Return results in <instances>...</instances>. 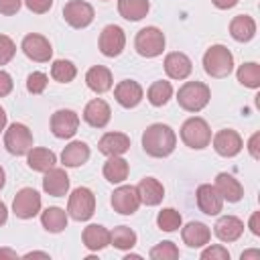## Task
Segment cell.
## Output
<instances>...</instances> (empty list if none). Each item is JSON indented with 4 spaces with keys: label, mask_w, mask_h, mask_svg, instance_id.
<instances>
[{
    "label": "cell",
    "mask_w": 260,
    "mask_h": 260,
    "mask_svg": "<svg viewBox=\"0 0 260 260\" xmlns=\"http://www.w3.org/2000/svg\"><path fill=\"white\" fill-rule=\"evenodd\" d=\"M177 144V136L175 130L169 124H150L144 132H142V148L146 154L154 156V158H165L175 150Z\"/></svg>",
    "instance_id": "cell-1"
},
{
    "label": "cell",
    "mask_w": 260,
    "mask_h": 260,
    "mask_svg": "<svg viewBox=\"0 0 260 260\" xmlns=\"http://www.w3.org/2000/svg\"><path fill=\"white\" fill-rule=\"evenodd\" d=\"M211 100V89L203 81H185L177 91V102L187 112H201Z\"/></svg>",
    "instance_id": "cell-2"
},
{
    "label": "cell",
    "mask_w": 260,
    "mask_h": 260,
    "mask_svg": "<svg viewBox=\"0 0 260 260\" xmlns=\"http://www.w3.org/2000/svg\"><path fill=\"white\" fill-rule=\"evenodd\" d=\"M203 69L207 75L221 79L234 69V55L225 45H211L203 55Z\"/></svg>",
    "instance_id": "cell-3"
},
{
    "label": "cell",
    "mask_w": 260,
    "mask_h": 260,
    "mask_svg": "<svg viewBox=\"0 0 260 260\" xmlns=\"http://www.w3.org/2000/svg\"><path fill=\"white\" fill-rule=\"evenodd\" d=\"M181 140L193 150H203L211 142V128L199 116L187 118L181 126Z\"/></svg>",
    "instance_id": "cell-4"
},
{
    "label": "cell",
    "mask_w": 260,
    "mask_h": 260,
    "mask_svg": "<svg viewBox=\"0 0 260 260\" xmlns=\"http://www.w3.org/2000/svg\"><path fill=\"white\" fill-rule=\"evenodd\" d=\"M95 211V195L87 187H77L71 191L67 201V215L75 221H87Z\"/></svg>",
    "instance_id": "cell-5"
},
{
    "label": "cell",
    "mask_w": 260,
    "mask_h": 260,
    "mask_svg": "<svg viewBox=\"0 0 260 260\" xmlns=\"http://www.w3.org/2000/svg\"><path fill=\"white\" fill-rule=\"evenodd\" d=\"M134 49L140 57H146V59L158 57L165 51V32L156 26L140 28L134 39Z\"/></svg>",
    "instance_id": "cell-6"
},
{
    "label": "cell",
    "mask_w": 260,
    "mask_h": 260,
    "mask_svg": "<svg viewBox=\"0 0 260 260\" xmlns=\"http://www.w3.org/2000/svg\"><path fill=\"white\" fill-rule=\"evenodd\" d=\"M4 146L10 154L22 156L32 148V132L28 130V126H24L20 122H14L4 132Z\"/></svg>",
    "instance_id": "cell-7"
},
{
    "label": "cell",
    "mask_w": 260,
    "mask_h": 260,
    "mask_svg": "<svg viewBox=\"0 0 260 260\" xmlns=\"http://www.w3.org/2000/svg\"><path fill=\"white\" fill-rule=\"evenodd\" d=\"M93 6L85 0H69L63 6V18L73 28H85L93 22Z\"/></svg>",
    "instance_id": "cell-8"
},
{
    "label": "cell",
    "mask_w": 260,
    "mask_h": 260,
    "mask_svg": "<svg viewBox=\"0 0 260 260\" xmlns=\"http://www.w3.org/2000/svg\"><path fill=\"white\" fill-rule=\"evenodd\" d=\"M12 211L20 219H32L41 211V195L32 187H22L12 201Z\"/></svg>",
    "instance_id": "cell-9"
},
{
    "label": "cell",
    "mask_w": 260,
    "mask_h": 260,
    "mask_svg": "<svg viewBox=\"0 0 260 260\" xmlns=\"http://www.w3.org/2000/svg\"><path fill=\"white\" fill-rule=\"evenodd\" d=\"M98 47L102 51V55L106 57H118L124 47H126V35L118 24H108L102 28L100 39H98Z\"/></svg>",
    "instance_id": "cell-10"
},
{
    "label": "cell",
    "mask_w": 260,
    "mask_h": 260,
    "mask_svg": "<svg viewBox=\"0 0 260 260\" xmlns=\"http://www.w3.org/2000/svg\"><path fill=\"white\" fill-rule=\"evenodd\" d=\"M22 53L30 59V61H37V63H47L51 57H53V47L49 43L47 37L39 35V32H30L22 39V45H20Z\"/></svg>",
    "instance_id": "cell-11"
},
{
    "label": "cell",
    "mask_w": 260,
    "mask_h": 260,
    "mask_svg": "<svg viewBox=\"0 0 260 260\" xmlns=\"http://www.w3.org/2000/svg\"><path fill=\"white\" fill-rule=\"evenodd\" d=\"M114 211L122 213V215H132L134 211H138L140 207V195L138 189L134 185H122L118 189H114L112 199H110Z\"/></svg>",
    "instance_id": "cell-12"
},
{
    "label": "cell",
    "mask_w": 260,
    "mask_h": 260,
    "mask_svg": "<svg viewBox=\"0 0 260 260\" xmlns=\"http://www.w3.org/2000/svg\"><path fill=\"white\" fill-rule=\"evenodd\" d=\"M213 142V148L219 156H225V158H232L236 154H240V150L244 148V140L242 136L232 130V128H223L219 132H215V136L211 138Z\"/></svg>",
    "instance_id": "cell-13"
},
{
    "label": "cell",
    "mask_w": 260,
    "mask_h": 260,
    "mask_svg": "<svg viewBox=\"0 0 260 260\" xmlns=\"http://www.w3.org/2000/svg\"><path fill=\"white\" fill-rule=\"evenodd\" d=\"M79 128V116L73 112V110H57L53 116H51V132L57 136V138H71L75 136Z\"/></svg>",
    "instance_id": "cell-14"
},
{
    "label": "cell",
    "mask_w": 260,
    "mask_h": 260,
    "mask_svg": "<svg viewBox=\"0 0 260 260\" xmlns=\"http://www.w3.org/2000/svg\"><path fill=\"white\" fill-rule=\"evenodd\" d=\"M114 98L116 102L122 106V108H136L142 98H144V91H142V85L134 79H122L116 87H114Z\"/></svg>",
    "instance_id": "cell-15"
},
{
    "label": "cell",
    "mask_w": 260,
    "mask_h": 260,
    "mask_svg": "<svg viewBox=\"0 0 260 260\" xmlns=\"http://www.w3.org/2000/svg\"><path fill=\"white\" fill-rule=\"evenodd\" d=\"M195 197H197V207L199 211H203L205 215H217L221 209H223V199L221 195L217 193V189L209 183H203L197 187L195 191Z\"/></svg>",
    "instance_id": "cell-16"
},
{
    "label": "cell",
    "mask_w": 260,
    "mask_h": 260,
    "mask_svg": "<svg viewBox=\"0 0 260 260\" xmlns=\"http://www.w3.org/2000/svg\"><path fill=\"white\" fill-rule=\"evenodd\" d=\"M110 118H112V110H110L108 102H104L102 98H95V100L87 102L85 108H83V120L91 128H106Z\"/></svg>",
    "instance_id": "cell-17"
},
{
    "label": "cell",
    "mask_w": 260,
    "mask_h": 260,
    "mask_svg": "<svg viewBox=\"0 0 260 260\" xmlns=\"http://www.w3.org/2000/svg\"><path fill=\"white\" fill-rule=\"evenodd\" d=\"M98 148L106 156H122L130 150V136H126L124 132H106L100 138Z\"/></svg>",
    "instance_id": "cell-18"
},
{
    "label": "cell",
    "mask_w": 260,
    "mask_h": 260,
    "mask_svg": "<svg viewBox=\"0 0 260 260\" xmlns=\"http://www.w3.org/2000/svg\"><path fill=\"white\" fill-rule=\"evenodd\" d=\"M213 187L217 189V193L221 195V199L228 201V203H238V201L244 197V187H242V183H240L234 175H230V173H217Z\"/></svg>",
    "instance_id": "cell-19"
},
{
    "label": "cell",
    "mask_w": 260,
    "mask_h": 260,
    "mask_svg": "<svg viewBox=\"0 0 260 260\" xmlns=\"http://www.w3.org/2000/svg\"><path fill=\"white\" fill-rule=\"evenodd\" d=\"M165 71L171 79H187L193 71V63L185 53L173 51L165 57Z\"/></svg>",
    "instance_id": "cell-20"
},
{
    "label": "cell",
    "mask_w": 260,
    "mask_h": 260,
    "mask_svg": "<svg viewBox=\"0 0 260 260\" xmlns=\"http://www.w3.org/2000/svg\"><path fill=\"white\" fill-rule=\"evenodd\" d=\"M43 191L53 195V197H65L69 191V177L65 169H49L43 177Z\"/></svg>",
    "instance_id": "cell-21"
},
{
    "label": "cell",
    "mask_w": 260,
    "mask_h": 260,
    "mask_svg": "<svg viewBox=\"0 0 260 260\" xmlns=\"http://www.w3.org/2000/svg\"><path fill=\"white\" fill-rule=\"evenodd\" d=\"M213 232L221 242H236L244 234V221L236 215H221L215 221Z\"/></svg>",
    "instance_id": "cell-22"
},
{
    "label": "cell",
    "mask_w": 260,
    "mask_h": 260,
    "mask_svg": "<svg viewBox=\"0 0 260 260\" xmlns=\"http://www.w3.org/2000/svg\"><path fill=\"white\" fill-rule=\"evenodd\" d=\"M136 189H138V195H140V203H144V205H148V207L158 205V203L162 201V197H165V187H162V183H160L158 179H154V177H144V179L136 185Z\"/></svg>",
    "instance_id": "cell-23"
},
{
    "label": "cell",
    "mask_w": 260,
    "mask_h": 260,
    "mask_svg": "<svg viewBox=\"0 0 260 260\" xmlns=\"http://www.w3.org/2000/svg\"><path fill=\"white\" fill-rule=\"evenodd\" d=\"M181 238L189 248H203L211 240V230L201 221H189L181 230Z\"/></svg>",
    "instance_id": "cell-24"
},
{
    "label": "cell",
    "mask_w": 260,
    "mask_h": 260,
    "mask_svg": "<svg viewBox=\"0 0 260 260\" xmlns=\"http://www.w3.org/2000/svg\"><path fill=\"white\" fill-rule=\"evenodd\" d=\"M85 83L93 93H106L108 89H112V71L104 65H93L87 69L85 73Z\"/></svg>",
    "instance_id": "cell-25"
},
{
    "label": "cell",
    "mask_w": 260,
    "mask_h": 260,
    "mask_svg": "<svg viewBox=\"0 0 260 260\" xmlns=\"http://www.w3.org/2000/svg\"><path fill=\"white\" fill-rule=\"evenodd\" d=\"M81 240H83V246L91 252L104 250L110 244V230L100 223H89L87 228H83Z\"/></svg>",
    "instance_id": "cell-26"
},
{
    "label": "cell",
    "mask_w": 260,
    "mask_h": 260,
    "mask_svg": "<svg viewBox=\"0 0 260 260\" xmlns=\"http://www.w3.org/2000/svg\"><path fill=\"white\" fill-rule=\"evenodd\" d=\"M230 35L238 43H248L256 35V20L248 14H238L230 22Z\"/></svg>",
    "instance_id": "cell-27"
},
{
    "label": "cell",
    "mask_w": 260,
    "mask_h": 260,
    "mask_svg": "<svg viewBox=\"0 0 260 260\" xmlns=\"http://www.w3.org/2000/svg\"><path fill=\"white\" fill-rule=\"evenodd\" d=\"M87 158H89V146L81 140L69 142L61 152V162L65 167H81L87 162Z\"/></svg>",
    "instance_id": "cell-28"
},
{
    "label": "cell",
    "mask_w": 260,
    "mask_h": 260,
    "mask_svg": "<svg viewBox=\"0 0 260 260\" xmlns=\"http://www.w3.org/2000/svg\"><path fill=\"white\" fill-rule=\"evenodd\" d=\"M57 162V156L53 150L49 148H30L26 152V165L28 169L32 171H39V173H47L49 169H53Z\"/></svg>",
    "instance_id": "cell-29"
},
{
    "label": "cell",
    "mask_w": 260,
    "mask_h": 260,
    "mask_svg": "<svg viewBox=\"0 0 260 260\" xmlns=\"http://www.w3.org/2000/svg\"><path fill=\"white\" fill-rule=\"evenodd\" d=\"M128 173H130L128 160L122 158V156H110L104 162V177H106V181H110L114 185L124 183L128 179Z\"/></svg>",
    "instance_id": "cell-30"
},
{
    "label": "cell",
    "mask_w": 260,
    "mask_h": 260,
    "mask_svg": "<svg viewBox=\"0 0 260 260\" xmlns=\"http://www.w3.org/2000/svg\"><path fill=\"white\" fill-rule=\"evenodd\" d=\"M67 211L61 209V207H47L43 213H41V223L43 228L49 232V234H59L67 228Z\"/></svg>",
    "instance_id": "cell-31"
},
{
    "label": "cell",
    "mask_w": 260,
    "mask_h": 260,
    "mask_svg": "<svg viewBox=\"0 0 260 260\" xmlns=\"http://www.w3.org/2000/svg\"><path fill=\"white\" fill-rule=\"evenodd\" d=\"M150 10V2L148 0H118V12L122 18L136 22L142 20Z\"/></svg>",
    "instance_id": "cell-32"
},
{
    "label": "cell",
    "mask_w": 260,
    "mask_h": 260,
    "mask_svg": "<svg viewBox=\"0 0 260 260\" xmlns=\"http://www.w3.org/2000/svg\"><path fill=\"white\" fill-rule=\"evenodd\" d=\"M146 98H148V102H150L154 108L165 106V104L173 98V85H171V81H165V79L154 81V83L148 87Z\"/></svg>",
    "instance_id": "cell-33"
},
{
    "label": "cell",
    "mask_w": 260,
    "mask_h": 260,
    "mask_svg": "<svg viewBox=\"0 0 260 260\" xmlns=\"http://www.w3.org/2000/svg\"><path fill=\"white\" fill-rule=\"evenodd\" d=\"M136 240H138L136 232L130 230L128 225H118V228H114L110 232V244L114 248H118V250H130V248H134L136 246Z\"/></svg>",
    "instance_id": "cell-34"
},
{
    "label": "cell",
    "mask_w": 260,
    "mask_h": 260,
    "mask_svg": "<svg viewBox=\"0 0 260 260\" xmlns=\"http://www.w3.org/2000/svg\"><path fill=\"white\" fill-rule=\"evenodd\" d=\"M238 81L244 85V87H250V89H256L260 87V65L254 63V61H248V63H242L238 67Z\"/></svg>",
    "instance_id": "cell-35"
},
{
    "label": "cell",
    "mask_w": 260,
    "mask_h": 260,
    "mask_svg": "<svg viewBox=\"0 0 260 260\" xmlns=\"http://www.w3.org/2000/svg\"><path fill=\"white\" fill-rule=\"evenodd\" d=\"M75 75H77V67H75L71 61H67V59H57V61H53V65H51V77H53L55 81H59V83H69V81L75 79Z\"/></svg>",
    "instance_id": "cell-36"
},
{
    "label": "cell",
    "mask_w": 260,
    "mask_h": 260,
    "mask_svg": "<svg viewBox=\"0 0 260 260\" xmlns=\"http://www.w3.org/2000/svg\"><path fill=\"white\" fill-rule=\"evenodd\" d=\"M181 223H183V217H181V213H179L177 209H173V207H165V209H160L158 215H156V225H158L162 232H177V230L181 228Z\"/></svg>",
    "instance_id": "cell-37"
},
{
    "label": "cell",
    "mask_w": 260,
    "mask_h": 260,
    "mask_svg": "<svg viewBox=\"0 0 260 260\" xmlns=\"http://www.w3.org/2000/svg\"><path fill=\"white\" fill-rule=\"evenodd\" d=\"M148 256L152 260H175V258H179V248L173 242L167 240V242H160V244L152 246Z\"/></svg>",
    "instance_id": "cell-38"
},
{
    "label": "cell",
    "mask_w": 260,
    "mask_h": 260,
    "mask_svg": "<svg viewBox=\"0 0 260 260\" xmlns=\"http://www.w3.org/2000/svg\"><path fill=\"white\" fill-rule=\"evenodd\" d=\"M47 83H49V77H47L43 71H32V73H28V77H26V89H28V93H32V95L43 93L45 87H47Z\"/></svg>",
    "instance_id": "cell-39"
},
{
    "label": "cell",
    "mask_w": 260,
    "mask_h": 260,
    "mask_svg": "<svg viewBox=\"0 0 260 260\" xmlns=\"http://www.w3.org/2000/svg\"><path fill=\"white\" fill-rule=\"evenodd\" d=\"M16 55V45L8 35H0V65H6Z\"/></svg>",
    "instance_id": "cell-40"
},
{
    "label": "cell",
    "mask_w": 260,
    "mask_h": 260,
    "mask_svg": "<svg viewBox=\"0 0 260 260\" xmlns=\"http://www.w3.org/2000/svg\"><path fill=\"white\" fill-rule=\"evenodd\" d=\"M201 260H230V252L221 244H215L201 252Z\"/></svg>",
    "instance_id": "cell-41"
},
{
    "label": "cell",
    "mask_w": 260,
    "mask_h": 260,
    "mask_svg": "<svg viewBox=\"0 0 260 260\" xmlns=\"http://www.w3.org/2000/svg\"><path fill=\"white\" fill-rule=\"evenodd\" d=\"M24 4H26V8H28L30 12H35V14H45V12L51 10L53 0H24Z\"/></svg>",
    "instance_id": "cell-42"
},
{
    "label": "cell",
    "mask_w": 260,
    "mask_h": 260,
    "mask_svg": "<svg viewBox=\"0 0 260 260\" xmlns=\"http://www.w3.org/2000/svg\"><path fill=\"white\" fill-rule=\"evenodd\" d=\"M22 0H0V14L4 16H12L20 10Z\"/></svg>",
    "instance_id": "cell-43"
},
{
    "label": "cell",
    "mask_w": 260,
    "mask_h": 260,
    "mask_svg": "<svg viewBox=\"0 0 260 260\" xmlns=\"http://www.w3.org/2000/svg\"><path fill=\"white\" fill-rule=\"evenodd\" d=\"M12 87H14V81H12L10 73H6L4 69H0V98L8 95L12 91Z\"/></svg>",
    "instance_id": "cell-44"
},
{
    "label": "cell",
    "mask_w": 260,
    "mask_h": 260,
    "mask_svg": "<svg viewBox=\"0 0 260 260\" xmlns=\"http://www.w3.org/2000/svg\"><path fill=\"white\" fill-rule=\"evenodd\" d=\"M258 142H260V132H254L252 136H250V140H248V152H250V156L252 158H260V150H258Z\"/></svg>",
    "instance_id": "cell-45"
},
{
    "label": "cell",
    "mask_w": 260,
    "mask_h": 260,
    "mask_svg": "<svg viewBox=\"0 0 260 260\" xmlns=\"http://www.w3.org/2000/svg\"><path fill=\"white\" fill-rule=\"evenodd\" d=\"M248 228L254 236H260V211H254L250 215V221H248Z\"/></svg>",
    "instance_id": "cell-46"
},
{
    "label": "cell",
    "mask_w": 260,
    "mask_h": 260,
    "mask_svg": "<svg viewBox=\"0 0 260 260\" xmlns=\"http://www.w3.org/2000/svg\"><path fill=\"white\" fill-rule=\"evenodd\" d=\"M211 2H213L215 8H219V10H228V8H234L240 0H211Z\"/></svg>",
    "instance_id": "cell-47"
},
{
    "label": "cell",
    "mask_w": 260,
    "mask_h": 260,
    "mask_svg": "<svg viewBox=\"0 0 260 260\" xmlns=\"http://www.w3.org/2000/svg\"><path fill=\"white\" fill-rule=\"evenodd\" d=\"M2 258H8V260H16L18 258V254L14 252V250H10V248H0V260Z\"/></svg>",
    "instance_id": "cell-48"
},
{
    "label": "cell",
    "mask_w": 260,
    "mask_h": 260,
    "mask_svg": "<svg viewBox=\"0 0 260 260\" xmlns=\"http://www.w3.org/2000/svg\"><path fill=\"white\" fill-rule=\"evenodd\" d=\"M242 260H248V258H260V250H246V252H242V256H240Z\"/></svg>",
    "instance_id": "cell-49"
},
{
    "label": "cell",
    "mask_w": 260,
    "mask_h": 260,
    "mask_svg": "<svg viewBox=\"0 0 260 260\" xmlns=\"http://www.w3.org/2000/svg\"><path fill=\"white\" fill-rule=\"evenodd\" d=\"M8 219V209H6V203L0 201V225H4Z\"/></svg>",
    "instance_id": "cell-50"
},
{
    "label": "cell",
    "mask_w": 260,
    "mask_h": 260,
    "mask_svg": "<svg viewBox=\"0 0 260 260\" xmlns=\"http://www.w3.org/2000/svg\"><path fill=\"white\" fill-rule=\"evenodd\" d=\"M4 126H6V112H4V108L0 106V132L4 130Z\"/></svg>",
    "instance_id": "cell-51"
},
{
    "label": "cell",
    "mask_w": 260,
    "mask_h": 260,
    "mask_svg": "<svg viewBox=\"0 0 260 260\" xmlns=\"http://www.w3.org/2000/svg\"><path fill=\"white\" fill-rule=\"evenodd\" d=\"M32 256H41V258H49V254H47V252H28V254H24V258H32Z\"/></svg>",
    "instance_id": "cell-52"
},
{
    "label": "cell",
    "mask_w": 260,
    "mask_h": 260,
    "mask_svg": "<svg viewBox=\"0 0 260 260\" xmlns=\"http://www.w3.org/2000/svg\"><path fill=\"white\" fill-rule=\"evenodd\" d=\"M4 183H6V173H4V169L0 167V189L4 187Z\"/></svg>",
    "instance_id": "cell-53"
},
{
    "label": "cell",
    "mask_w": 260,
    "mask_h": 260,
    "mask_svg": "<svg viewBox=\"0 0 260 260\" xmlns=\"http://www.w3.org/2000/svg\"><path fill=\"white\" fill-rule=\"evenodd\" d=\"M130 258H134V260H138L140 256H138V254H128V256H126V260H130Z\"/></svg>",
    "instance_id": "cell-54"
},
{
    "label": "cell",
    "mask_w": 260,
    "mask_h": 260,
    "mask_svg": "<svg viewBox=\"0 0 260 260\" xmlns=\"http://www.w3.org/2000/svg\"><path fill=\"white\" fill-rule=\"evenodd\" d=\"M104 2H106V0H104Z\"/></svg>",
    "instance_id": "cell-55"
}]
</instances>
